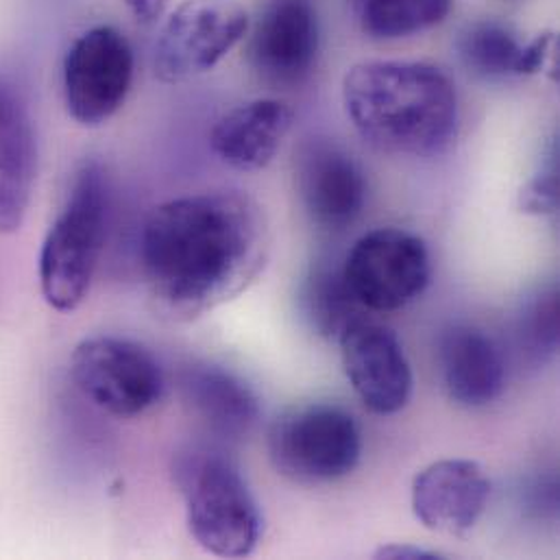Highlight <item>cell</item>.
Here are the masks:
<instances>
[{"mask_svg": "<svg viewBox=\"0 0 560 560\" xmlns=\"http://www.w3.org/2000/svg\"><path fill=\"white\" fill-rule=\"evenodd\" d=\"M269 254V221L238 190L171 199L140 234L149 299L171 320H195L236 299L265 271Z\"/></svg>", "mask_w": 560, "mask_h": 560, "instance_id": "1", "label": "cell"}, {"mask_svg": "<svg viewBox=\"0 0 560 560\" xmlns=\"http://www.w3.org/2000/svg\"><path fill=\"white\" fill-rule=\"evenodd\" d=\"M342 105L358 136L380 153L434 158L458 133V94L452 79L425 61L373 59L342 79Z\"/></svg>", "mask_w": 560, "mask_h": 560, "instance_id": "2", "label": "cell"}, {"mask_svg": "<svg viewBox=\"0 0 560 560\" xmlns=\"http://www.w3.org/2000/svg\"><path fill=\"white\" fill-rule=\"evenodd\" d=\"M107 230V182L98 162H83L70 184L63 208L44 236L37 262L44 301L74 312L90 294Z\"/></svg>", "mask_w": 560, "mask_h": 560, "instance_id": "3", "label": "cell"}, {"mask_svg": "<svg viewBox=\"0 0 560 560\" xmlns=\"http://www.w3.org/2000/svg\"><path fill=\"white\" fill-rule=\"evenodd\" d=\"M175 474L192 539L219 559L254 555L262 537V513L241 469L219 452H192Z\"/></svg>", "mask_w": 560, "mask_h": 560, "instance_id": "4", "label": "cell"}, {"mask_svg": "<svg viewBox=\"0 0 560 560\" xmlns=\"http://www.w3.org/2000/svg\"><path fill=\"white\" fill-rule=\"evenodd\" d=\"M362 436L351 412L336 404H296L269 430V458L276 471L301 487L331 485L360 463Z\"/></svg>", "mask_w": 560, "mask_h": 560, "instance_id": "5", "label": "cell"}, {"mask_svg": "<svg viewBox=\"0 0 560 560\" xmlns=\"http://www.w3.org/2000/svg\"><path fill=\"white\" fill-rule=\"evenodd\" d=\"M74 386L114 417H138L164 393V371L140 342L118 336L83 338L70 355Z\"/></svg>", "mask_w": 560, "mask_h": 560, "instance_id": "6", "label": "cell"}, {"mask_svg": "<svg viewBox=\"0 0 560 560\" xmlns=\"http://www.w3.org/2000/svg\"><path fill=\"white\" fill-rule=\"evenodd\" d=\"M249 26L238 0H184L158 35L155 77L175 85L214 70L247 37Z\"/></svg>", "mask_w": 560, "mask_h": 560, "instance_id": "7", "label": "cell"}, {"mask_svg": "<svg viewBox=\"0 0 560 560\" xmlns=\"http://www.w3.org/2000/svg\"><path fill=\"white\" fill-rule=\"evenodd\" d=\"M133 72V46L120 28L96 24L83 31L63 57L68 116L88 129L109 122L131 92Z\"/></svg>", "mask_w": 560, "mask_h": 560, "instance_id": "8", "label": "cell"}, {"mask_svg": "<svg viewBox=\"0 0 560 560\" xmlns=\"http://www.w3.org/2000/svg\"><path fill=\"white\" fill-rule=\"evenodd\" d=\"M342 276L362 307L395 312L425 292L432 260L419 236L399 228H380L353 243Z\"/></svg>", "mask_w": 560, "mask_h": 560, "instance_id": "9", "label": "cell"}, {"mask_svg": "<svg viewBox=\"0 0 560 560\" xmlns=\"http://www.w3.org/2000/svg\"><path fill=\"white\" fill-rule=\"evenodd\" d=\"M347 380L375 415H397L412 397V369L397 334L364 316L338 336Z\"/></svg>", "mask_w": 560, "mask_h": 560, "instance_id": "10", "label": "cell"}, {"mask_svg": "<svg viewBox=\"0 0 560 560\" xmlns=\"http://www.w3.org/2000/svg\"><path fill=\"white\" fill-rule=\"evenodd\" d=\"M294 179L305 214L320 230L342 232L364 210L366 177L360 164L331 140L312 138L301 147Z\"/></svg>", "mask_w": 560, "mask_h": 560, "instance_id": "11", "label": "cell"}, {"mask_svg": "<svg viewBox=\"0 0 560 560\" xmlns=\"http://www.w3.org/2000/svg\"><path fill=\"white\" fill-rule=\"evenodd\" d=\"M491 498L485 467L469 458L428 465L412 480L410 502L417 522L439 535L465 539L482 520Z\"/></svg>", "mask_w": 560, "mask_h": 560, "instance_id": "12", "label": "cell"}, {"mask_svg": "<svg viewBox=\"0 0 560 560\" xmlns=\"http://www.w3.org/2000/svg\"><path fill=\"white\" fill-rule=\"evenodd\" d=\"M318 20L307 0H271L249 39V63L276 88H296L318 57Z\"/></svg>", "mask_w": 560, "mask_h": 560, "instance_id": "13", "label": "cell"}, {"mask_svg": "<svg viewBox=\"0 0 560 560\" xmlns=\"http://www.w3.org/2000/svg\"><path fill=\"white\" fill-rule=\"evenodd\" d=\"M37 177V136L28 101L0 70V236L22 230Z\"/></svg>", "mask_w": 560, "mask_h": 560, "instance_id": "14", "label": "cell"}, {"mask_svg": "<svg viewBox=\"0 0 560 560\" xmlns=\"http://www.w3.org/2000/svg\"><path fill=\"white\" fill-rule=\"evenodd\" d=\"M439 369L447 397L465 408L493 404L506 386V358L491 334L454 323L439 338Z\"/></svg>", "mask_w": 560, "mask_h": 560, "instance_id": "15", "label": "cell"}, {"mask_svg": "<svg viewBox=\"0 0 560 560\" xmlns=\"http://www.w3.org/2000/svg\"><path fill=\"white\" fill-rule=\"evenodd\" d=\"M292 122L294 112L285 101L254 98L217 120L210 131V147L225 166L258 173L278 158Z\"/></svg>", "mask_w": 560, "mask_h": 560, "instance_id": "16", "label": "cell"}, {"mask_svg": "<svg viewBox=\"0 0 560 560\" xmlns=\"http://www.w3.org/2000/svg\"><path fill=\"white\" fill-rule=\"evenodd\" d=\"M184 401L217 436L238 441L254 432L260 401L232 371L217 364H195L182 377Z\"/></svg>", "mask_w": 560, "mask_h": 560, "instance_id": "17", "label": "cell"}, {"mask_svg": "<svg viewBox=\"0 0 560 560\" xmlns=\"http://www.w3.org/2000/svg\"><path fill=\"white\" fill-rule=\"evenodd\" d=\"M454 0H349L360 31L380 42L421 35L447 20Z\"/></svg>", "mask_w": 560, "mask_h": 560, "instance_id": "18", "label": "cell"}, {"mask_svg": "<svg viewBox=\"0 0 560 560\" xmlns=\"http://www.w3.org/2000/svg\"><path fill=\"white\" fill-rule=\"evenodd\" d=\"M299 307L310 329L325 338L338 340L342 329L360 318V301L353 296L342 276V267H314L299 288Z\"/></svg>", "mask_w": 560, "mask_h": 560, "instance_id": "19", "label": "cell"}, {"mask_svg": "<svg viewBox=\"0 0 560 560\" xmlns=\"http://www.w3.org/2000/svg\"><path fill=\"white\" fill-rule=\"evenodd\" d=\"M524 44L506 24L478 20L463 28L456 48L469 72L487 81H504L522 79Z\"/></svg>", "mask_w": 560, "mask_h": 560, "instance_id": "20", "label": "cell"}, {"mask_svg": "<svg viewBox=\"0 0 560 560\" xmlns=\"http://www.w3.org/2000/svg\"><path fill=\"white\" fill-rule=\"evenodd\" d=\"M559 288L555 283L530 292L515 320L517 349L526 364L544 366L559 353Z\"/></svg>", "mask_w": 560, "mask_h": 560, "instance_id": "21", "label": "cell"}, {"mask_svg": "<svg viewBox=\"0 0 560 560\" xmlns=\"http://www.w3.org/2000/svg\"><path fill=\"white\" fill-rule=\"evenodd\" d=\"M517 208L528 217H552L559 210V175L557 166L537 173L517 195Z\"/></svg>", "mask_w": 560, "mask_h": 560, "instance_id": "22", "label": "cell"}, {"mask_svg": "<svg viewBox=\"0 0 560 560\" xmlns=\"http://www.w3.org/2000/svg\"><path fill=\"white\" fill-rule=\"evenodd\" d=\"M526 509L541 520L557 517L559 511V485L555 478H541L533 482L524 493Z\"/></svg>", "mask_w": 560, "mask_h": 560, "instance_id": "23", "label": "cell"}, {"mask_svg": "<svg viewBox=\"0 0 560 560\" xmlns=\"http://www.w3.org/2000/svg\"><path fill=\"white\" fill-rule=\"evenodd\" d=\"M129 13L144 26L158 24L171 4V0H122Z\"/></svg>", "mask_w": 560, "mask_h": 560, "instance_id": "24", "label": "cell"}, {"mask_svg": "<svg viewBox=\"0 0 560 560\" xmlns=\"http://www.w3.org/2000/svg\"><path fill=\"white\" fill-rule=\"evenodd\" d=\"M373 559L386 560H439L443 559L439 552H430L417 546H399V544H390V546H382L375 550Z\"/></svg>", "mask_w": 560, "mask_h": 560, "instance_id": "25", "label": "cell"}]
</instances>
